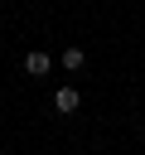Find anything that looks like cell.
Here are the masks:
<instances>
[{"mask_svg":"<svg viewBox=\"0 0 145 155\" xmlns=\"http://www.w3.org/2000/svg\"><path fill=\"white\" fill-rule=\"evenodd\" d=\"M48 63H53V58H48V53H39V48H34V53H29V58H24V73H34V78H44V73H48Z\"/></svg>","mask_w":145,"mask_h":155,"instance_id":"7a4b0ae2","label":"cell"},{"mask_svg":"<svg viewBox=\"0 0 145 155\" xmlns=\"http://www.w3.org/2000/svg\"><path fill=\"white\" fill-rule=\"evenodd\" d=\"M82 63H87V53H82L77 44H72V48H63V68H68V73H77Z\"/></svg>","mask_w":145,"mask_h":155,"instance_id":"3957f363","label":"cell"},{"mask_svg":"<svg viewBox=\"0 0 145 155\" xmlns=\"http://www.w3.org/2000/svg\"><path fill=\"white\" fill-rule=\"evenodd\" d=\"M53 107H58L63 116H72V111L82 107V97H77V87H58V92H53Z\"/></svg>","mask_w":145,"mask_h":155,"instance_id":"6da1fadb","label":"cell"}]
</instances>
